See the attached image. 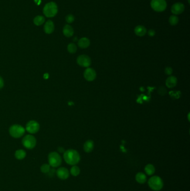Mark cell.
Wrapping results in <instances>:
<instances>
[{
    "mask_svg": "<svg viewBox=\"0 0 190 191\" xmlns=\"http://www.w3.org/2000/svg\"><path fill=\"white\" fill-rule=\"evenodd\" d=\"M97 73L95 70L91 68H87L84 72V77L87 80L91 82L96 78Z\"/></svg>",
    "mask_w": 190,
    "mask_h": 191,
    "instance_id": "cell-10",
    "label": "cell"
},
{
    "mask_svg": "<svg viewBox=\"0 0 190 191\" xmlns=\"http://www.w3.org/2000/svg\"><path fill=\"white\" fill-rule=\"evenodd\" d=\"M67 49L69 53L74 54L77 51V46L74 43H70L67 45Z\"/></svg>",
    "mask_w": 190,
    "mask_h": 191,
    "instance_id": "cell-24",
    "label": "cell"
},
{
    "mask_svg": "<svg viewBox=\"0 0 190 191\" xmlns=\"http://www.w3.org/2000/svg\"><path fill=\"white\" fill-rule=\"evenodd\" d=\"M63 157L65 162L71 166L77 164L80 160L78 152L74 149H68L65 151Z\"/></svg>",
    "mask_w": 190,
    "mask_h": 191,
    "instance_id": "cell-1",
    "label": "cell"
},
{
    "mask_svg": "<svg viewBox=\"0 0 190 191\" xmlns=\"http://www.w3.org/2000/svg\"><path fill=\"white\" fill-rule=\"evenodd\" d=\"M45 22V18L42 16H37L34 19V23L36 25L40 26Z\"/></svg>",
    "mask_w": 190,
    "mask_h": 191,
    "instance_id": "cell-22",
    "label": "cell"
},
{
    "mask_svg": "<svg viewBox=\"0 0 190 191\" xmlns=\"http://www.w3.org/2000/svg\"><path fill=\"white\" fill-rule=\"evenodd\" d=\"M40 170L41 172L43 173H47L49 172L50 170V166L47 164H44L42 165V166L40 168Z\"/></svg>",
    "mask_w": 190,
    "mask_h": 191,
    "instance_id": "cell-26",
    "label": "cell"
},
{
    "mask_svg": "<svg viewBox=\"0 0 190 191\" xmlns=\"http://www.w3.org/2000/svg\"><path fill=\"white\" fill-rule=\"evenodd\" d=\"M4 86V80L2 77L0 76V90L2 89Z\"/></svg>",
    "mask_w": 190,
    "mask_h": 191,
    "instance_id": "cell-31",
    "label": "cell"
},
{
    "mask_svg": "<svg viewBox=\"0 0 190 191\" xmlns=\"http://www.w3.org/2000/svg\"><path fill=\"white\" fill-rule=\"evenodd\" d=\"M48 162L50 167L56 168L61 165L62 163V159L58 153L56 151H53L50 153L48 155Z\"/></svg>",
    "mask_w": 190,
    "mask_h": 191,
    "instance_id": "cell-4",
    "label": "cell"
},
{
    "mask_svg": "<svg viewBox=\"0 0 190 191\" xmlns=\"http://www.w3.org/2000/svg\"><path fill=\"white\" fill-rule=\"evenodd\" d=\"M23 146L27 149H33L36 145V139L32 135H27L22 140Z\"/></svg>",
    "mask_w": 190,
    "mask_h": 191,
    "instance_id": "cell-7",
    "label": "cell"
},
{
    "mask_svg": "<svg viewBox=\"0 0 190 191\" xmlns=\"http://www.w3.org/2000/svg\"><path fill=\"white\" fill-rule=\"evenodd\" d=\"M158 93L161 96H164L167 93V90L166 89V88H165L164 87L161 86L158 88Z\"/></svg>",
    "mask_w": 190,
    "mask_h": 191,
    "instance_id": "cell-27",
    "label": "cell"
},
{
    "mask_svg": "<svg viewBox=\"0 0 190 191\" xmlns=\"http://www.w3.org/2000/svg\"><path fill=\"white\" fill-rule=\"evenodd\" d=\"M43 11L46 17H53L56 15L57 12V6L55 2H49L45 5Z\"/></svg>",
    "mask_w": 190,
    "mask_h": 191,
    "instance_id": "cell-5",
    "label": "cell"
},
{
    "mask_svg": "<svg viewBox=\"0 0 190 191\" xmlns=\"http://www.w3.org/2000/svg\"><path fill=\"white\" fill-rule=\"evenodd\" d=\"M40 127V124L36 121L31 120L29 121L26 125L25 130L30 134H34L39 131Z\"/></svg>",
    "mask_w": 190,
    "mask_h": 191,
    "instance_id": "cell-8",
    "label": "cell"
},
{
    "mask_svg": "<svg viewBox=\"0 0 190 191\" xmlns=\"http://www.w3.org/2000/svg\"><path fill=\"white\" fill-rule=\"evenodd\" d=\"M145 170L147 175L152 176L155 172V167L152 164H148L145 166Z\"/></svg>",
    "mask_w": 190,
    "mask_h": 191,
    "instance_id": "cell-21",
    "label": "cell"
},
{
    "mask_svg": "<svg viewBox=\"0 0 190 191\" xmlns=\"http://www.w3.org/2000/svg\"><path fill=\"white\" fill-rule=\"evenodd\" d=\"M148 184L151 189L155 191L161 190L163 187V180L159 176H155L152 177L148 180Z\"/></svg>",
    "mask_w": 190,
    "mask_h": 191,
    "instance_id": "cell-2",
    "label": "cell"
},
{
    "mask_svg": "<svg viewBox=\"0 0 190 191\" xmlns=\"http://www.w3.org/2000/svg\"><path fill=\"white\" fill-rule=\"evenodd\" d=\"M80 173V169L77 166H73L70 169V174L74 177H77L79 175Z\"/></svg>",
    "mask_w": 190,
    "mask_h": 191,
    "instance_id": "cell-23",
    "label": "cell"
},
{
    "mask_svg": "<svg viewBox=\"0 0 190 191\" xmlns=\"http://www.w3.org/2000/svg\"><path fill=\"white\" fill-rule=\"evenodd\" d=\"M177 84V79L175 76H171L166 80V85L169 88L175 87Z\"/></svg>",
    "mask_w": 190,
    "mask_h": 191,
    "instance_id": "cell-13",
    "label": "cell"
},
{
    "mask_svg": "<svg viewBox=\"0 0 190 191\" xmlns=\"http://www.w3.org/2000/svg\"><path fill=\"white\" fill-rule=\"evenodd\" d=\"M63 34L67 38L72 36L74 34V29L69 25H66L63 28Z\"/></svg>",
    "mask_w": 190,
    "mask_h": 191,
    "instance_id": "cell-18",
    "label": "cell"
},
{
    "mask_svg": "<svg viewBox=\"0 0 190 191\" xmlns=\"http://www.w3.org/2000/svg\"><path fill=\"white\" fill-rule=\"evenodd\" d=\"M25 130V129L23 126L19 124H14L10 127L9 133L12 137L17 139L22 137L24 135Z\"/></svg>",
    "mask_w": 190,
    "mask_h": 191,
    "instance_id": "cell-3",
    "label": "cell"
},
{
    "mask_svg": "<svg viewBox=\"0 0 190 191\" xmlns=\"http://www.w3.org/2000/svg\"><path fill=\"white\" fill-rule=\"evenodd\" d=\"M56 175L60 180H67L69 177V172L66 168L61 167L56 170Z\"/></svg>",
    "mask_w": 190,
    "mask_h": 191,
    "instance_id": "cell-12",
    "label": "cell"
},
{
    "mask_svg": "<svg viewBox=\"0 0 190 191\" xmlns=\"http://www.w3.org/2000/svg\"><path fill=\"white\" fill-rule=\"evenodd\" d=\"M179 18L176 15H172L169 18V23L172 26H175L177 25L179 23Z\"/></svg>",
    "mask_w": 190,
    "mask_h": 191,
    "instance_id": "cell-25",
    "label": "cell"
},
{
    "mask_svg": "<svg viewBox=\"0 0 190 191\" xmlns=\"http://www.w3.org/2000/svg\"><path fill=\"white\" fill-rule=\"evenodd\" d=\"M148 35L149 36H154L156 34V31H155V30H154L153 29H151L148 31Z\"/></svg>",
    "mask_w": 190,
    "mask_h": 191,
    "instance_id": "cell-30",
    "label": "cell"
},
{
    "mask_svg": "<svg viewBox=\"0 0 190 191\" xmlns=\"http://www.w3.org/2000/svg\"><path fill=\"white\" fill-rule=\"evenodd\" d=\"M54 24L52 21H48L45 23L44 26V31L46 34H50L53 33L54 31Z\"/></svg>",
    "mask_w": 190,
    "mask_h": 191,
    "instance_id": "cell-16",
    "label": "cell"
},
{
    "mask_svg": "<svg viewBox=\"0 0 190 191\" xmlns=\"http://www.w3.org/2000/svg\"><path fill=\"white\" fill-rule=\"evenodd\" d=\"M185 11V5L181 2L174 3L171 7V12L175 15H179Z\"/></svg>",
    "mask_w": 190,
    "mask_h": 191,
    "instance_id": "cell-11",
    "label": "cell"
},
{
    "mask_svg": "<svg viewBox=\"0 0 190 191\" xmlns=\"http://www.w3.org/2000/svg\"><path fill=\"white\" fill-rule=\"evenodd\" d=\"M165 73H166V74H167V75H171V74L172 73V72H173L172 68L169 67L166 68L165 69Z\"/></svg>",
    "mask_w": 190,
    "mask_h": 191,
    "instance_id": "cell-29",
    "label": "cell"
},
{
    "mask_svg": "<svg viewBox=\"0 0 190 191\" xmlns=\"http://www.w3.org/2000/svg\"><path fill=\"white\" fill-rule=\"evenodd\" d=\"M78 44L79 48L81 49H86L89 46L90 42L88 38L84 37L79 40Z\"/></svg>",
    "mask_w": 190,
    "mask_h": 191,
    "instance_id": "cell-14",
    "label": "cell"
},
{
    "mask_svg": "<svg viewBox=\"0 0 190 191\" xmlns=\"http://www.w3.org/2000/svg\"><path fill=\"white\" fill-rule=\"evenodd\" d=\"M94 144L93 141L91 140H88L86 141L84 144V146H83L84 150L85 151V152L89 153L93 151L94 149Z\"/></svg>",
    "mask_w": 190,
    "mask_h": 191,
    "instance_id": "cell-17",
    "label": "cell"
},
{
    "mask_svg": "<svg viewBox=\"0 0 190 191\" xmlns=\"http://www.w3.org/2000/svg\"><path fill=\"white\" fill-rule=\"evenodd\" d=\"M151 6L155 11H164L167 8V2L166 0H152Z\"/></svg>",
    "mask_w": 190,
    "mask_h": 191,
    "instance_id": "cell-6",
    "label": "cell"
},
{
    "mask_svg": "<svg viewBox=\"0 0 190 191\" xmlns=\"http://www.w3.org/2000/svg\"><path fill=\"white\" fill-rule=\"evenodd\" d=\"M26 156V151L23 149H19L15 151V157L17 160H23Z\"/></svg>",
    "mask_w": 190,
    "mask_h": 191,
    "instance_id": "cell-20",
    "label": "cell"
},
{
    "mask_svg": "<svg viewBox=\"0 0 190 191\" xmlns=\"http://www.w3.org/2000/svg\"><path fill=\"white\" fill-rule=\"evenodd\" d=\"M147 33V29L144 26L138 25L134 29V33L138 36H143Z\"/></svg>",
    "mask_w": 190,
    "mask_h": 191,
    "instance_id": "cell-15",
    "label": "cell"
},
{
    "mask_svg": "<svg viewBox=\"0 0 190 191\" xmlns=\"http://www.w3.org/2000/svg\"><path fill=\"white\" fill-rule=\"evenodd\" d=\"M135 180L139 184H144L147 180V177L143 173L139 172L135 175Z\"/></svg>",
    "mask_w": 190,
    "mask_h": 191,
    "instance_id": "cell-19",
    "label": "cell"
},
{
    "mask_svg": "<svg viewBox=\"0 0 190 191\" xmlns=\"http://www.w3.org/2000/svg\"><path fill=\"white\" fill-rule=\"evenodd\" d=\"M57 150H58L59 152H60V153H64V152H65L64 149L63 147H58Z\"/></svg>",
    "mask_w": 190,
    "mask_h": 191,
    "instance_id": "cell-32",
    "label": "cell"
},
{
    "mask_svg": "<svg viewBox=\"0 0 190 191\" xmlns=\"http://www.w3.org/2000/svg\"><path fill=\"white\" fill-rule=\"evenodd\" d=\"M65 19H66V21H67V23H73L74 21L75 17H74V16L73 15L69 14V15H68L67 16Z\"/></svg>",
    "mask_w": 190,
    "mask_h": 191,
    "instance_id": "cell-28",
    "label": "cell"
},
{
    "mask_svg": "<svg viewBox=\"0 0 190 191\" xmlns=\"http://www.w3.org/2000/svg\"><path fill=\"white\" fill-rule=\"evenodd\" d=\"M77 62L79 66L82 67L88 68L90 66L91 61L89 56L87 55H80L77 58Z\"/></svg>",
    "mask_w": 190,
    "mask_h": 191,
    "instance_id": "cell-9",
    "label": "cell"
}]
</instances>
